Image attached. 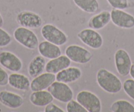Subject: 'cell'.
<instances>
[{"instance_id":"6da1fadb","label":"cell","mask_w":134,"mask_h":112,"mask_svg":"<svg viewBox=\"0 0 134 112\" xmlns=\"http://www.w3.org/2000/svg\"><path fill=\"white\" fill-rule=\"evenodd\" d=\"M96 80L99 87L107 93H118L122 88L121 80L116 74L106 69L102 68L98 71Z\"/></svg>"},{"instance_id":"7a4b0ae2","label":"cell","mask_w":134,"mask_h":112,"mask_svg":"<svg viewBox=\"0 0 134 112\" xmlns=\"http://www.w3.org/2000/svg\"><path fill=\"white\" fill-rule=\"evenodd\" d=\"M13 36L18 43L28 50H36L39 45V40L36 34L25 27H18L14 31Z\"/></svg>"},{"instance_id":"3957f363","label":"cell","mask_w":134,"mask_h":112,"mask_svg":"<svg viewBox=\"0 0 134 112\" xmlns=\"http://www.w3.org/2000/svg\"><path fill=\"white\" fill-rule=\"evenodd\" d=\"M41 34L46 40L60 46L68 42L66 34L52 24H46L41 29Z\"/></svg>"},{"instance_id":"277c9868","label":"cell","mask_w":134,"mask_h":112,"mask_svg":"<svg viewBox=\"0 0 134 112\" xmlns=\"http://www.w3.org/2000/svg\"><path fill=\"white\" fill-rule=\"evenodd\" d=\"M76 100L87 111V112H100L102 105L100 99L96 94L87 90L78 92Z\"/></svg>"},{"instance_id":"5b68a950","label":"cell","mask_w":134,"mask_h":112,"mask_svg":"<svg viewBox=\"0 0 134 112\" xmlns=\"http://www.w3.org/2000/svg\"><path fill=\"white\" fill-rule=\"evenodd\" d=\"M65 55L72 62L86 64L93 58V54L88 50L78 45H70L66 48Z\"/></svg>"},{"instance_id":"8992f818","label":"cell","mask_w":134,"mask_h":112,"mask_svg":"<svg viewBox=\"0 0 134 112\" xmlns=\"http://www.w3.org/2000/svg\"><path fill=\"white\" fill-rule=\"evenodd\" d=\"M47 90L53 96L54 99L63 103L69 102L72 100L74 96L72 90L68 84L56 81L47 88Z\"/></svg>"},{"instance_id":"52a82bcc","label":"cell","mask_w":134,"mask_h":112,"mask_svg":"<svg viewBox=\"0 0 134 112\" xmlns=\"http://www.w3.org/2000/svg\"><path fill=\"white\" fill-rule=\"evenodd\" d=\"M78 38L85 45L93 50L100 48L103 44V38L97 31L92 29H85L77 35Z\"/></svg>"},{"instance_id":"ba28073f","label":"cell","mask_w":134,"mask_h":112,"mask_svg":"<svg viewBox=\"0 0 134 112\" xmlns=\"http://www.w3.org/2000/svg\"><path fill=\"white\" fill-rule=\"evenodd\" d=\"M16 21L21 26L29 29H38L42 25L43 20L38 14L30 11H23L16 15Z\"/></svg>"},{"instance_id":"9c48e42d","label":"cell","mask_w":134,"mask_h":112,"mask_svg":"<svg viewBox=\"0 0 134 112\" xmlns=\"http://www.w3.org/2000/svg\"><path fill=\"white\" fill-rule=\"evenodd\" d=\"M110 17L112 23L119 28L131 29L134 27V16L122 9H113Z\"/></svg>"},{"instance_id":"30bf717a","label":"cell","mask_w":134,"mask_h":112,"mask_svg":"<svg viewBox=\"0 0 134 112\" xmlns=\"http://www.w3.org/2000/svg\"><path fill=\"white\" fill-rule=\"evenodd\" d=\"M114 63L116 69L120 75L126 77L130 74L131 60L128 53L123 49H119L114 54Z\"/></svg>"},{"instance_id":"8fae6325","label":"cell","mask_w":134,"mask_h":112,"mask_svg":"<svg viewBox=\"0 0 134 112\" xmlns=\"http://www.w3.org/2000/svg\"><path fill=\"white\" fill-rule=\"evenodd\" d=\"M0 65L12 72H19L22 69L23 64L20 59L10 51L0 53Z\"/></svg>"},{"instance_id":"7c38bea8","label":"cell","mask_w":134,"mask_h":112,"mask_svg":"<svg viewBox=\"0 0 134 112\" xmlns=\"http://www.w3.org/2000/svg\"><path fill=\"white\" fill-rule=\"evenodd\" d=\"M56 81V74L51 73H42L34 78L30 82V90L32 92L47 89L51 84Z\"/></svg>"},{"instance_id":"4fadbf2b","label":"cell","mask_w":134,"mask_h":112,"mask_svg":"<svg viewBox=\"0 0 134 112\" xmlns=\"http://www.w3.org/2000/svg\"><path fill=\"white\" fill-rule=\"evenodd\" d=\"M0 103L7 108L16 109L24 104V98L20 95L7 90L0 92Z\"/></svg>"},{"instance_id":"5bb4252c","label":"cell","mask_w":134,"mask_h":112,"mask_svg":"<svg viewBox=\"0 0 134 112\" xmlns=\"http://www.w3.org/2000/svg\"><path fill=\"white\" fill-rule=\"evenodd\" d=\"M82 70L76 67H69L56 74V81L69 84L74 82L81 78Z\"/></svg>"},{"instance_id":"9a60e30c","label":"cell","mask_w":134,"mask_h":112,"mask_svg":"<svg viewBox=\"0 0 134 112\" xmlns=\"http://www.w3.org/2000/svg\"><path fill=\"white\" fill-rule=\"evenodd\" d=\"M72 61L66 55H61L56 58L50 60L46 63V71L48 73L56 74L60 71L70 66Z\"/></svg>"},{"instance_id":"2e32d148","label":"cell","mask_w":134,"mask_h":112,"mask_svg":"<svg viewBox=\"0 0 134 112\" xmlns=\"http://www.w3.org/2000/svg\"><path fill=\"white\" fill-rule=\"evenodd\" d=\"M38 49L42 56L49 60L56 58L62 54L61 50L59 46L47 40L39 43Z\"/></svg>"},{"instance_id":"e0dca14e","label":"cell","mask_w":134,"mask_h":112,"mask_svg":"<svg viewBox=\"0 0 134 112\" xmlns=\"http://www.w3.org/2000/svg\"><path fill=\"white\" fill-rule=\"evenodd\" d=\"M110 21V12L108 11H103L90 18L88 21V26L90 29L95 30H101Z\"/></svg>"},{"instance_id":"ac0fdd59","label":"cell","mask_w":134,"mask_h":112,"mask_svg":"<svg viewBox=\"0 0 134 112\" xmlns=\"http://www.w3.org/2000/svg\"><path fill=\"white\" fill-rule=\"evenodd\" d=\"M9 84L20 91H28L30 89V81L28 77L19 73H15L9 75Z\"/></svg>"},{"instance_id":"d6986e66","label":"cell","mask_w":134,"mask_h":112,"mask_svg":"<svg viewBox=\"0 0 134 112\" xmlns=\"http://www.w3.org/2000/svg\"><path fill=\"white\" fill-rule=\"evenodd\" d=\"M53 96L48 90H39L32 92L30 96V102L34 105L38 107H44L53 102Z\"/></svg>"},{"instance_id":"ffe728a7","label":"cell","mask_w":134,"mask_h":112,"mask_svg":"<svg viewBox=\"0 0 134 112\" xmlns=\"http://www.w3.org/2000/svg\"><path fill=\"white\" fill-rule=\"evenodd\" d=\"M46 61L45 57L42 55H37L30 62L28 67V73L32 78H35L43 73L46 69Z\"/></svg>"},{"instance_id":"44dd1931","label":"cell","mask_w":134,"mask_h":112,"mask_svg":"<svg viewBox=\"0 0 134 112\" xmlns=\"http://www.w3.org/2000/svg\"><path fill=\"white\" fill-rule=\"evenodd\" d=\"M77 7L87 13H95L99 9L97 0H73Z\"/></svg>"},{"instance_id":"7402d4cb","label":"cell","mask_w":134,"mask_h":112,"mask_svg":"<svg viewBox=\"0 0 134 112\" xmlns=\"http://www.w3.org/2000/svg\"><path fill=\"white\" fill-rule=\"evenodd\" d=\"M110 111L113 112H134V105L125 100H118L110 105Z\"/></svg>"},{"instance_id":"603a6c76","label":"cell","mask_w":134,"mask_h":112,"mask_svg":"<svg viewBox=\"0 0 134 112\" xmlns=\"http://www.w3.org/2000/svg\"><path fill=\"white\" fill-rule=\"evenodd\" d=\"M67 112H87V111L77 100H71L66 104Z\"/></svg>"},{"instance_id":"cb8c5ba5","label":"cell","mask_w":134,"mask_h":112,"mask_svg":"<svg viewBox=\"0 0 134 112\" xmlns=\"http://www.w3.org/2000/svg\"><path fill=\"white\" fill-rule=\"evenodd\" d=\"M122 88L125 93L134 100V80L133 78L126 80L122 84Z\"/></svg>"},{"instance_id":"d4e9b609","label":"cell","mask_w":134,"mask_h":112,"mask_svg":"<svg viewBox=\"0 0 134 112\" xmlns=\"http://www.w3.org/2000/svg\"><path fill=\"white\" fill-rule=\"evenodd\" d=\"M12 42L11 35L7 31L0 27V47H6Z\"/></svg>"},{"instance_id":"484cf974","label":"cell","mask_w":134,"mask_h":112,"mask_svg":"<svg viewBox=\"0 0 134 112\" xmlns=\"http://www.w3.org/2000/svg\"><path fill=\"white\" fill-rule=\"evenodd\" d=\"M107 1L113 9L124 10L127 9L129 6L127 0H107Z\"/></svg>"},{"instance_id":"4316f807","label":"cell","mask_w":134,"mask_h":112,"mask_svg":"<svg viewBox=\"0 0 134 112\" xmlns=\"http://www.w3.org/2000/svg\"><path fill=\"white\" fill-rule=\"evenodd\" d=\"M9 84V74L0 67V87H5Z\"/></svg>"},{"instance_id":"83f0119b","label":"cell","mask_w":134,"mask_h":112,"mask_svg":"<svg viewBox=\"0 0 134 112\" xmlns=\"http://www.w3.org/2000/svg\"><path fill=\"white\" fill-rule=\"evenodd\" d=\"M64 111L63 110L62 108L57 105L56 104H53V103H49L47 104V105L45 106L44 108V112H64Z\"/></svg>"},{"instance_id":"f1b7e54d","label":"cell","mask_w":134,"mask_h":112,"mask_svg":"<svg viewBox=\"0 0 134 112\" xmlns=\"http://www.w3.org/2000/svg\"><path fill=\"white\" fill-rule=\"evenodd\" d=\"M130 74L131 77H132L133 79L134 80V63H133L131 65V69H130Z\"/></svg>"},{"instance_id":"f546056e","label":"cell","mask_w":134,"mask_h":112,"mask_svg":"<svg viewBox=\"0 0 134 112\" xmlns=\"http://www.w3.org/2000/svg\"><path fill=\"white\" fill-rule=\"evenodd\" d=\"M3 23H4V21H3V17H2L1 13H0V27L3 26Z\"/></svg>"}]
</instances>
